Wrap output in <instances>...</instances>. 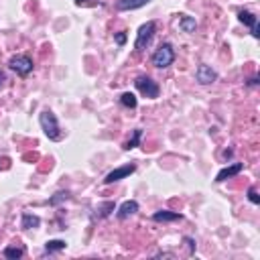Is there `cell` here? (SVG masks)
I'll return each instance as SVG.
<instances>
[{
	"label": "cell",
	"mask_w": 260,
	"mask_h": 260,
	"mask_svg": "<svg viewBox=\"0 0 260 260\" xmlns=\"http://www.w3.org/2000/svg\"><path fill=\"white\" fill-rule=\"evenodd\" d=\"M39 122H41V128L43 132L47 134L49 140H59L61 138V130H59V122L55 118V114L51 110H43L41 116H39Z\"/></svg>",
	"instance_id": "1"
},
{
	"label": "cell",
	"mask_w": 260,
	"mask_h": 260,
	"mask_svg": "<svg viewBox=\"0 0 260 260\" xmlns=\"http://www.w3.org/2000/svg\"><path fill=\"white\" fill-rule=\"evenodd\" d=\"M152 65L159 67V69H165L169 67L173 61H175V51H173V47L169 43H163L154 53H152Z\"/></svg>",
	"instance_id": "2"
},
{
	"label": "cell",
	"mask_w": 260,
	"mask_h": 260,
	"mask_svg": "<svg viewBox=\"0 0 260 260\" xmlns=\"http://www.w3.org/2000/svg\"><path fill=\"white\" fill-rule=\"evenodd\" d=\"M154 29H157V23H154V21H148V23H144V25L138 29L136 41H134V49H136V51H144V49L148 47V43L152 41Z\"/></svg>",
	"instance_id": "3"
},
{
	"label": "cell",
	"mask_w": 260,
	"mask_h": 260,
	"mask_svg": "<svg viewBox=\"0 0 260 260\" xmlns=\"http://www.w3.org/2000/svg\"><path fill=\"white\" fill-rule=\"evenodd\" d=\"M134 85H136V90H138L140 94H144L146 98H159V94H161L159 83L152 81L148 75H138V77L134 79Z\"/></svg>",
	"instance_id": "4"
},
{
	"label": "cell",
	"mask_w": 260,
	"mask_h": 260,
	"mask_svg": "<svg viewBox=\"0 0 260 260\" xmlns=\"http://www.w3.org/2000/svg\"><path fill=\"white\" fill-rule=\"evenodd\" d=\"M134 171H136V165H134V163H128V165H124V167H118V169H114V171L108 173L106 179H104V183H106V185H112V183H116V181H120V179H126L128 175H132Z\"/></svg>",
	"instance_id": "5"
},
{
	"label": "cell",
	"mask_w": 260,
	"mask_h": 260,
	"mask_svg": "<svg viewBox=\"0 0 260 260\" xmlns=\"http://www.w3.org/2000/svg\"><path fill=\"white\" fill-rule=\"evenodd\" d=\"M9 67H11L13 71H17L19 75H29V73L33 71V61H31V57H27V55H15V57L9 61Z\"/></svg>",
	"instance_id": "6"
},
{
	"label": "cell",
	"mask_w": 260,
	"mask_h": 260,
	"mask_svg": "<svg viewBox=\"0 0 260 260\" xmlns=\"http://www.w3.org/2000/svg\"><path fill=\"white\" fill-rule=\"evenodd\" d=\"M195 79H197L201 85H210V83H214V81L218 79V73H216L210 65L201 63V65L197 67V71H195Z\"/></svg>",
	"instance_id": "7"
},
{
	"label": "cell",
	"mask_w": 260,
	"mask_h": 260,
	"mask_svg": "<svg viewBox=\"0 0 260 260\" xmlns=\"http://www.w3.org/2000/svg\"><path fill=\"white\" fill-rule=\"evenodd\" d=\"M238 19H240V23H244L246 27H250V29H252V37H254V39H258V37H260V29H258V19H256V17H254L252 13H248V11H240Z\"/></svg>",
	"instance_id": "8"
},
{
	"label": "cell",
	"mask_w": 260,
	"mask_h": 260,
	"mask_svg": "<svg viewBox=\"0 0 260 260\" xmlns=\"http://www.w3.org/2000/svg\"><path fill=\"white\" fill-rule=\"evenodd\" d=\"M242 169H244V165H242V163H234V165H230V167H226V169H222V171L218 173L216 181H218V183H224V181H228V179L236 177L238 173H242Z\"/></svg>",
	"instance_id": "9"
},
{
	"label": "cell",
	"mask_w": 260,
	"mask_h": 260,
	"mask_svg": "<svg viewBox=\"0 0 260 260\" xmlns=\"http://www.w3.org/2000/svg\"><path fill=\"white\" fill-rule=\"evenodd\" d=\"M150 3V0H116V11H134L142 9Z\"/></svg>",
	"instance_id": "10"
},
{
	"label": "cell",
	"mask_w": 260,
	"mask_h": 260,
	"mask_svg": "<svg viewBox=\"0 0 260 260\" xmlns=\"http://www.w3.org/2000/svg\"><path fill=\"white\" fill-rule=\"evenodd\" d=\"M138 212V203L136 201H124L120 207H118V220H126V218H130V216H134Z\"/></svg>",
	"instance_id": "11"
},
{
	"label": "cell",
	"mask_w": 260,
	"mask_h": 260,
	"mask_svg": "<svg viewBox=\"0 0 260 260\" xmlns=\"http://www.w3.org/2000/svg\"><path fill=\"white\" fill-rule=\"evenodd\" d=\"M152 220H154V222H181V220H183V216H181V214H177V212H167V210H161V212H157V214L152 216Z\"/></svg>",
	"instance_id": "12"
},
{
	"label": "cell",
	"mask_w": 260,
	"mask_h": 260,
	"mask_svg": "<svg viewBox=\"0 0 260 260\" xmlns=\"http://www.w3.org/2000/svg\"><path fill=\"white\" fill-rule=\"evenodd\" d=\"M181 19H179V29L181 31H185V33H193L195 29H197V23H195V19H191V17H187V15H179Z\"/></svg>",
	"instance_id": "13"
},
{
	"label": "cell",
	"mask_w": 260,
	"mask_h": 260,
	"mask_svg": "<svg viewBox=\"0 0 260 260\" xmlns=\"http://www.w3.org/2000/svg\"><path fill=\"white\" fill-rule=\"evenodd\" d=\"M21 226H23L25 230H35V228H39V226H41V220H39V216L23 214V222H21Z\"/></svg>",
	"instance_id": "14"
},
{
	"label": "cell",
	"mask_w": 260,
	"mask_h": 260,
	"mask_svg": "<svg viewBox=\"0 0 260 260\" xmlns=\"http://www.w3.org/2000/svg\"><path fill=\"white\" fill-rule=\"evenodd\" d=\"M5 258H9V260H17V258H23L25 256V248L23 246H9V248H5Z\"/></svg>",
	"instance_id": "15"
},
{
	"label": "cell",
	"mask_w": 260,
	"mask_h": 260,
	"mask_svg": "<svg viewBox=\"0 0 260 260\" xmlns=\"http://www.w3.org/2000/svg\"><path fill=\"white\" fill-rule=\"evenodd\" d=\"M67 248V242L65 240H49L45 244V250L47 252H59V250H65Z\"/></svg>",
	"instance_id": "16"
},
{
	"label": "cell",
	"mask_w": 260,
	"mask_h": 260,
	"mask_svg": "<svg viewBox=\"0 0 260 260\" xmlns=\"http://www.w3.org/2000/svg\"><path fill=\"white\" fill-rule=\"evenodd\" d=\"M120 104H122V106H126V108H132V110H134L138 102H136L134 94H130V92H124V94L120 96Z\"/></svg>",
	"instance_id": "17"
},
{
	"label": "cell",
	"mask_w": 260,
	"mask_h": 260,
	"mask_svg": "<svg viewBox=\"0 0 260 260\" xmlns=\"http://www.w3.org/2000/svg\"><path fill=\"white\" fill-rule=\"evenodd\" d=\"M140 138H142V130L140 128H136L134 130V134H132V138L124 144V150H130V148H134V146H138V142H140Z\"/></svg>",
	"instance_id": "18"
},
{
	"label": "cell",
	"mask_w": 260,
	"mask_h": 260,
	"mask_svg": "<svg viewBox=\"0 0 260 260\" xmlns=\"http://www.w3.org/2000/svg\"><path fill=\"white\" fill-rule=\"evenodd\" d=\"M98 216L100 218H106V216H110V212H114V201H106V203H102V205H98Z\"/></svg>",
	"instance_id": "19"
},
{
	"label": "cell",
	"mask_w": 260,
	"mask_h": 260,
	"mask_svg": "<svg viewBox=\"0 0 260 260\" xmlns=\"http://www.w3.org/2000/svg\"><path fill=\"white\" fill-rule=\"evenodd\" d=\"M63 199H69V193L67 191H59V193H55V197H51L49 199V203L51 205H57L59 201H63Z\"/></svg>",
	"instance_id": "20"
},
{
	"label": "cell",
	"mask_w": 260,
	"mask_h": 260,
	"mask_svg": "<svg viewBox=\"0 0 260 260\" xmlns=\"http://www.w3.org/2000/svg\"><path fill=\"white\" fill-rule=\"evenodd\" d=\"M248 199H250L254 205H258V203H260V197L256 195V189H254V187H250V189H248Z\"/></svg>",
	"instance_id": "21"
},
{
	"label": "cell",
	"mask_w": 260,
	"mask_h": 260,
	"mask_svg": "<svg viewBox=\"0 0 260 260\" xmlns=\"http://www.w3.org/2000/svg\"><path fill=\"white\" fill-rule=\"evenodd\" d=\"M75 5L77 7H96L98 0H75Z\"/></svg>",
	"instance_id": "22"
},
{
	"label": "cell",
	"mask_w": 260,
	"mask_h": 260,
	"mask_svg": "<svg viewBox=\"0 0 260 260\" xmlns=\"http://www.w3.org/2000/svg\"><path fill=\"white\" fill-rule=\"evenodd\" d=\"M183 242L189 246V252L193 254V252H195V242H193V238H183Z\"/></svg>",
	"instance_id": "23"
},
{
	"label": "cell",
	"mask_w": 260,
	"mask_h": 260,
	"mask_svg": "<svg viewBox=\"0 0 260 260\" xmlns=\"http://www.w3.org/2000/svg\"><path fill=\"white\" fill-rule=\"evenodd\" d=\"M116 43H118V45H124V43H126V35H124V33H118V35H116Z\"/></svg>",
	"instance_id": "24"
},
{
	"label": "cell",
	"mask_w": 260,
	"mask_h": 260,
	"mask_svg": "<svg viewBox=\"0 0 260 260\" xmlns=\"http://www.w3.org/2000/svg\"><path fill=\"white\" fill-rule=\"evenodd\" d=\"M5 81H7V75H5V71H0V88L5 85Z\"/></svg>",
	"instance_id": "25"
},
{
	"label": "cell",
	"mask_w": 260,
	"mask_h": 260,
	"mask_svg": "<svg viewBox=\"0 0 260 260\" xmlns=\"http://www.w3.org/2000/svg\"><path fill=\"white\" fill-rule=\"evenodd\" d=\"M9 159H0V167H3V163H7Z\"/></svg>",
	"instance_id": "26"
}]
</instances>
